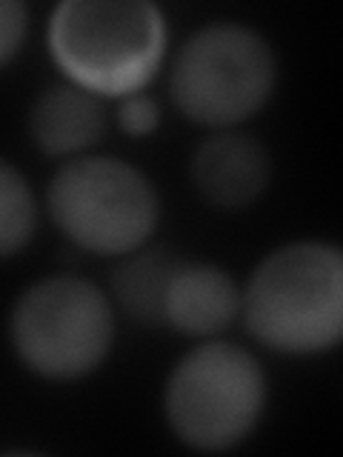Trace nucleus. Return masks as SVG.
Instances as JSON below:
<instances>
[{"mask_svg": "<svg viewBox=\"0 0 343 457\" xmlns=\"http://www.w3.org/2000/svg\"><path fill=\"white\" fill-rule=\"evenodd\" d=\"M249 332L269 349L314 354L343 332V257L332 243L300 240L269 252L240 297Z\"/></svg>", "mask_w": 343, "mask_h": 457, "instance_id": "f257e3e1", "label": "nucleus"}, {"mask_svg": "<svg viewBox=\"0 0 343 457\" xmlns=\"http://www.w3.org/2000/svg\"><path fill=\"white\" fill-rule=\"evenodd\" d=\"M166 46V21L149 0H66L49 21V49L75 86L138 95Z\"/></svg>", "mask_w": 343, "mask_h": 457, "instance_id": "f03ea898", "label": "nucleus"}, {"mask_svg": "<svg viewBox=\"0 0 343 457\" xmlns=\"http://www.w3.org/2000/svg\"><path fill=\"white\" fill-rule=\"evenodd\" d=\"M266 403V378L235 343H204L186 352L166 380V420L186 446L223 452L247 437Z\"/></svg>", "mask_w": 343, "mask_h": 457, "instance_id": "7ed1b4c3", "label": "nucleus"}, {"mask_svg": "<svg viewBox=\"0 0 343 457\" xmlns=\"http://www.w3.org/2000/svg\"><path fill=\"white\" fill-rule=\"evenodd\" d=\"M9 335L14 352L35 375L49 380L83 378L112 349L109 297L75 275L38 280L14 303Z\"/></svg>", "mask_w": 343, "mask_h": 457, "instance_id": "20e7f679", "label": "nucleus"}, {"mask_svg": "<svg viewBox=\"0 0 343 457\" xmlns=\"http://www.w3.org/2000/svg\"><path fill=\"white\" fill-rule=\"evenodd\" d=\"M275 52L249 26L212 23L183 43L172 66V100L200 126L252 118L275 89Z\"/></svg>", "mask_w": 343, "mask_h": 457, "instance_id": "39448f33", "label": "nucleus"}, {"mask_svg": "<svg viewBox=\"0 0 343 457\" xmlns=\"http://www.w3.org/2000/svg\"><path fill=\"white\" fill-rule=\"evenodd\" d=\"M46 204L54 226L83 252L129 254L161 214L149 178L114 157H78L57 169Z\"/></svg>", "mask_w": 343, "mask_h": 457, "instance_id": "423d86ee", "label": "nucleus"}, {"mask_svg": "<svg viewBox=\"0 0 343 457\" xmlns=\"http://www.w3.org/2000/svg\"><path fill=\"white\" fill-rule=\"evenodd\" d=\"M272 161L261 140L223 132L204 140L192 157V183L212 206L247 209L266 192Z\"/></svg>", "mask_w": 343, "mask_h": 457, "instance_id": "0eeeda50", "label": "nucleus"}, {"mask_svg": "<svg viewBox=\"0 0 343 457\" xmlns=\"http://www.w3.org/2000/svg\"><path fill=\"white\" fill-rule=\"evenodd\" d=\"M240 292L223 269L209 263H183L172 278L163 323L189 337L218 335L238 318Z\"/></svg>", "mask_w": 343, "mask_h": 457, "instance_id": "6e6552de", "label": "nucleus"}, {"mask_svg": "<svg viewBox=\"0 0 343 457\" xmlns=\"http://www.w3.org/2000/svg\"><path fill=\"white\" fill-rule=\"evenodd\" d=\"M29 132L40 152L71 154L104 137L106 114L100 100L80 86H52L29 112Z\"/></svg>", "mask_w": 343, "mask_h": 457, "instance_id": "1a4fd4ad", "label": "nucleus"}, {"mask_svg": "<svg viewBox=\"0 0 343 457\" xmlns=\"http://www.w3.org/2000/svg\"><path fill=\"white\" fill-rule=\"evenodd\" d=\"M186 261L166 246L143 249L123 257L112 271V289L118 303L140 323H163V303L172 278Z\"/></svg>", "mask_w": 343, "mask_h": 457, "instance_id": "9d476101", "label": "nucleus"}, {"mask_svg": "<svg viewBox=\"0 0 343 457\" xmlns=\"http://www.w3.org/2000/svg\"><path fill=\"white\" fill-rule=\"evenodd\" d=\"M38 206L29 180L0 157V257L18 254L35 235Z\"/></svg>", "mask_w": 343, "mask_h": 457, "instance_id": "9b49d317", "label": "nucleus"}, {"mask_svg": "<svg viewBox=\"0 0 343 457\" xmlns=\"http://www.w3.org/2000/svg\"><path fill=\"white\" fill-rule=\"evenodd\" d=\"M118 123L126 135H135V137L152 135L157 123H161V109H157V104L146 95H129L118 112Z\"/></svg>", "mask_w": 343, "mask_h": 457, "instance_id": "f8f14e48", "label": "nucleus"}, {"mask_svg": "<svg viewBox=\"0 0 343 457\" xmlns=\"http://www.w3.org/2000/svg\"><path fill=\"white\" fill-rule=\"evenodd\" d=\"M26 6L18 0H0V66L12 61V54L21 49L26 35Z\"/></svg>", "mask_w": 343, "mask_h": 457, "instance_id": "ddd939ff", "label": "nucleus"}]
</instances>
